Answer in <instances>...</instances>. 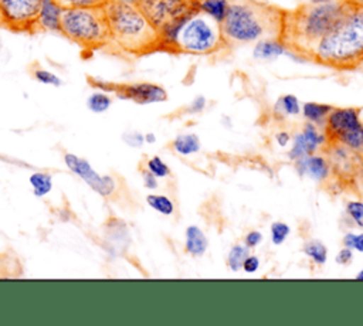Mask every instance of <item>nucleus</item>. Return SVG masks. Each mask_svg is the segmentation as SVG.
<instances>
[{
    "mask_svg": "<svg viewBox=\"0 0 363 326\" xmlns=\"http://www.w3.org/2000/svg\"><path fill=\"white\" fill-rule=\"evenodd\" d=\"M346 7L345 0H335L328 3L309 1L292 10H284L278 40L288 54L303 61H312L316 45L336 26Z\"/></svg>",
    "mask_w": 363,
    "mask_h": 326,
    "instance_id": "f257e3e1",
    "label": "nucleus"
},
{
    "mask_svg": "<svg viewBox=\"0 0 363 326\" xmlns=\"http://www.w3.org/2000/svg\"><path fill=\"white\" fill-rule=\"evenodd\" d=\"M159 51L190 55H210L228 48L221 26L199 9L197 0L191 10L166 24L159 31Z\"/></svg>",
    "mask_w": 363,
    "mask_h": 326,
    "instance_id": "f03ea898",
    "label": "nucleus"
},
{
    "mask_svg": "<svg viewBox=\"0 0 363 326\" xmlns=\"http://www.w3.org/2000/svg\"><path fill=\"white\" fill-rule=\"evenodd\" d=\"M284 9L259 0H234L220 23L223 37L230 47L279 38Z\"/></svg>",
    "mask_w": 363,
    "mask_h": 326,
    "instance_id": "7ed1b4c3",
    "label": "nucleus"
},
{
    "mask_svg": "<svg viewBox=\"0 0 363 326\" xmlns=\"http://www.w3.org/2000/svg\"><path fill=\"white\" fill-rule=\"evenodd\" d=\"M312 61L336 71L363 65V7L347 3L340 20L316 45Z\"/></svg>",
    "mask_w": 363,
    "mask_h": 326,
    "instance_id": "20e7f679",
    "label": "nucleus"
},
{
    "mask_svg": "<svg viewBox=\"0 0 363 326\" xmlns=\"http://www.w3.org/2000/svg\"><path fill=\"white\" fill-rule=\"evenodd\" d=\"M109 44L122 52L143 55L159 51V33L135 4L109 0L104 4Z\"/></svg>",
    "mask_w": 363,
    "mask_h": 326,
    "instance_id": "39448f33",
    "label": "nucleus"
},
{
    "mask_svg": "<svg viewBox=\"0 0 363 326\" xmlns=\"http://www.w3.org/2000/svg\"><path fill=\"white\" fill-rule=\"evenodd\" d=\"M60 33L84 50L109 45V30L101 7H68L62 10Z\"/></svg>",
    "mask_w": 363,
    "mask_h": 326,
    "instance_id": "423d86ee",
    "label": "nucleus"
},
{
    "mask_svg": "<svg viewBox=\"0 0 363 326\" xmlns=\"http://www.w3.org/2000/svg\"><path fill=\"white\" fill-rule=\"evenodd\" d=\"M326 143H340L349 149L363 150V122L360 108H332L323 122Z\"/></svg>",
    "mask_w": 363,
    "mask_h": 326,
    "instance_id": "0eeeda50",
    "label": "nucleus"
},
{
    "mask_svg": "<svg viewBox=\"0 0 363 326\" xmlns=\"http://www.w3.org/2000/svg\"><path fill=\"white\" fill-rule=\"evenodd\" d=\"M41 0H0V24L13 31H35Z\"/></svg>",
    "mask_w": 363,
    "mask_h": 326,
    "instance_id": "6e6552de",
    "label": "nucleus"
},
{
    "mask_svg": "<svg viewBox=\"0 0 363 326\" xmlns=\"http://www.w3.org/2000/svg\"><path fill=\"white\" fill-rule=\"evenodd\" d=\"M64 163L68 170L79 177L91 190L102 197H111L116 191V181L111 174H99L92 164L75 153H64Z\"/></svg>",
    "mask_w": 363,
    "mask_h": 326,
    "instance_id": "1a4fd4ad",
    "label": "nucleus"
},
{
    "mask_svg": "<svg viewBox=\"0 0 363 326\" xmlns=\"http://www.w3.org/2000/svg\"><path fill=\"white\" fill-rule=\"evenodd\" d=\"M194 4V0H140L138 7L159 31L166 24L186 16Z\"/></svg>",
    "mask_w": 363,
    "mask_h": 326,
    "instance_id": "9d476101",
    "label": "nucleus"
},
{
    "mask_svg": "<svg viewBox=\"0 0 363 326\" xmlns=\"http://www.w3.org/2000/svg\"><path fill=\"white\" fill-rule=\"evenodd\" d=\"M111 92L121 99H128L139 105L159 103L167 99V92L163 86L153 82H132V84H112Z\"/></svg>",
    "mask_w": 363,
    "mask_h": 326,
    "instance_id": "9b49d317",
    "label": "nucleus"
},
{
    "mask_svg": "<svg viewBox=\"0 0 363 326\" xmlns=\"http://www.w3.org/2000/svg\"><path fill=\"white\" fill-rule=\"evenodd\" d=\"M325 143L326 137L323 130H320L318 125L306 120L302 125V129L294 135L292 147L288 152V157L295 162L296 159L316 153V150L322 149Z\"/></svg>",
    "mask_w": 363,
    "mask_h": 326,
    "instance_id": "f8f14e48",
    "label": "nucleus"
},
{
    "mask_svg": "<svg viewBox=\"0 0 363 326\" xmlns=\"http://www.w3.org/2000/svg\"><path fill=\"white\" fill-rule=\"evenodd\" d=\"M295 170L302 177H311L315 181H326L332 172L328 159L323 154H308L295 160Z\"/></svg>",
    "mask_w": 363,
    "mask_h": 326,
    "instance_id": "ddd939ff",
    "label": "nucleus"
},
{
    "mask_svg": "<svg viewBox=\"0 0 363 326\" xmlns=\"http://www.w3.org/2000/svg\"><path fill=\"white\" fill-rule=\"evenodd\" d=\"M62 7L55 0H41V6L38 10L35 30L60 33Z\"/></svg>",
    "mask_w": 363,
    "mask_h": 326,
    "instance_id": "4468645a",
    "label": "nucleus"
},
{
    "mask_svg": "<svg viewBox=\"0 0 363 326\" xmlns=\"http://www.w3.org/2000/svg\"><path fill=\"white\" fill-rule=\"evenodd\" d=\"M208 240L204 231L197 225H189L184 231V251L193 257L200 258L207 252Z\"/></svg>",
    "mask_w": 363,
    "mask_h": 326,
    "instance_id": "2eb2a0df",
    "label": "nucleus"
},
{
    "mask_svg": "<svg viewBox=\"0 0 363 326\" xmlns=\"http://www.w3.org/2000/svg\"><path fill=\"white\" fill-rule=\"evenodd\" d=\"M286 50L278 38H264L255 43L254 57L258 60H271L285 54Z\"/></svg>",
    "mask_w": 363,
    "mask_h": 326,
    "instance_id": "dca6fc26",
    "label": "nucleus"
},
{
    "mask_svg": "<svg viewBox=\"0 0 363 326\" xmlns=\"http://www.w3.org/2000/svg\"><path fill=\"white\" fill-rule=\"evenodd\" d=\"M201 142L196 133L177 135L172 142V149L180 156H190L200 150Z\"/></svg>",
    "mask_w": 363,
    "mask_h": 326,
    "instance_id": "f3484780",
    "label": "nucleus"
},
{
    "mask_svg": "<svg viewBox=\"0 0 363 326\" xmlns=\"http://www.w3.org/2000/svg\"><path fill=\"white\" fill-rule=\"evenodd\" d=\"M105 235L112 248H119L118 244L123 245L125 240H129L126 224L119 218H111L105 224Z\"/></svg>",
    "mask_w": 363,
    "mask_h": 326,
    "instance_id": "a211bd4d",
    "label": "nucleus"
},
{
    "mask_svg": "<svg viewBox=\"0 0 363 326\" xmlns=\"http://www.w3.org/2000/svg\"><path fill=\"white\" fill-rule=\"evenodd\" d=\"M332 105L328 103H319V102H305L302 105V116L305 120L312 122L318 126H322L326 116L329 115V112L332 111Z\"/></svg>",
    "mask_w": 363,
    "mask_h": 326,
    "instance_id": "6ab92c4d",
    "label": "nucleus"
},
{
    "mask_svg": "<svg viewBox=\"0 0 363 326\" xmlns=\"http://www.w3.org/2000/svg\"><path fill=\"white\" fill-rule=\"evenodd\" d=\"M274 113L277 118H288V116H296L301 113V105L295 95L285 94L278 98V101L274 105Z\"/></svg>",
    "mask_w": 363,
    "mask_h": 326,
    "instance_id": "aec40b11",
    "label": "nucleus"
},
{
    "mask_svg": "<svg viewBox=\"0 0 363 326\" xmlns=\"http://www.w3.org/2000/svg\"><path fill=\"white\" fill-rule=\"evenodd\" d=\"M31 191L35 197H45L52 190V176L47 172H34L28 177Z\"/></svg>",
    "mask_w": 363,
    "mask_h": 326,
    "instance_id": "412c9836",
    "label": "nucleus"
},
{
    "mask_svg": "<svg viewBox=\"0 0 363 326\" xmlns=\"http://www.w3.org/2000/svg\"><path fill=\"white\" fill-rule=\"evenodd\" d=\"M302 251L315 265L322 266L328 261V247L320 240H308L303 244Z\"/></svg>",
    "mask_w": 363,
    "mask_h": 326,
    "instance_id": "4be33fe9",
    "label": "nucleus"
},
{
    "mask_svg": "<svg viewBox=\"0 0 363 326\" xmlns=\"http://www.w3.org/2000/svg\"><path fill=\"white\" fill-rule=\"evenodd\" d=\"M111 105H112V98H111L109 92L102 91V89L94 91L86 98V108L92 113H104L111 108Z\"/></svg>",
    "mask_w": 363,
    "mask_h": 326,
    "instance_id": "5701e85b",
    "label": "nucleus"
},
{
    "mask_svg": "<svg viewBox=\"0 0 363 326\" xmlns=\"http://www.w3.org/2000/svg\"><path fill=\"white\" fill-rule=\"evenodd\" d=\"M199 9L213 17L216 21L221 23L227 9H228V0H197Z\"/></svg>",
    "mask_w": 363,
    "mask_h": 326,
    "instance_id": "b1692460",
    "label": "nucleus"
},
{
    "mask_svg": "<svg viewBox=\"0 0 363 326\" xmlns=\"http://www.w3.org/2000/svg\"><path fill=\"white\" fill-rule=\"evenodd\" d=\"M248 254H250V248L245 244H234L225 257L227 268L233 272L240 271L242 268V262Z\"/></svg>",
    "mask_w": 363,
    "mask_h": 326,
    "instance_id": "393cba45",
    "label": "nucleus"
},
{
    "mask_svg": "<svg viewBox=\"0 0 363 326\" xmlns=\"http://www.w3.org/2000/svg\"><path fill=\"white\" fill-rule=\"evenodd\" d=\"M146 203L152 210L157 211L162 215H172L174 213L173 200L164 194L150 193L146 196Z\"/></svg>",
    "mask_w": 363,
    "mask_h": 326,
    "instance_id": "a878e982",
    "label": "nucleus"
},
{
    "mask_svg": "<svg viewBox=\"0 0 363 326\" xmlns=\"http://www.w3.org/2000/svg\"><path fill=\"white\" fill-rule=\"evenodd\" d=\"M145 169H147L153 176H156L157 179H164L170 176V167L166 162H163L159 156H152L146 160L145 163Z\"/></svg>",
    "mask_w": 363,
    "mask_h": 326,
    "instance_id": "bb28decb",
    "label": "nucleus"
},
{
    "mask_svg": "<svg viewBox=\"0 0 363 326\" xmlns=\"http://www.w3.org/2000/svg\"><path fill=\"white\" fill-rule=\"evenodd\" d=\"M291 232V228L284 221H274L269 227V234H271V241L274 245H281L285 242Z\"/></svg>",
    "mask_w": 363,
    "mask_h": 326,
    "instance_id": "cd10ccee",
    "label": "nucleus"
},
{
    "mask_svg": "<svg viewBox=\"0 0 363 326\" xmlns=\"http://www.w3.org/2000/svg\"><path fill=\"white\" fill-rule=\"evenodd\" d=\"M33 77L40 82V84H44V85H50V86H60L62 84L61 78L50 71V69H45V68H35L33 71Z\"/></svg>",
    "mask_w": 363,
    "mask_h": 326,
    "instance_id": "c85d7f7f",
    "label": "nucleus"
},
{
    "mask_svg": "<svg viewBox=\"0 0 363 326\" xmlns=\"http://www.w3.org/2000/svg\"><path fill=\"white\" fill-rule=\"evenodd\" d=\"M346 214L356 227L363 230V201H349L346 204Z\"/></svg>",
    "mask_w": 363,
    "mask_h": 326,
    "instance_id": "c756f323",
    "label": "nucleus"
},
{
    "mask_svg": "<svg viewBox=\"0 0 363 326\" xmlns=\"http://www.w3.org/2000/svg\"><path fill=\"white\" fill-rule=\"evenodd\" d=\"M342 244L353 251L363 252V232H346L342 238Z\"/></svg>",
    "mask_w": 363,
    "mask_h": 326,
    "instance_id": "7c9ffc66",
    "label": "nucleus"
},
{
    "mask_svg": "<svg viewBox=\"0 0 363 326\" xmlns=\"http://www.w3.org/2000/svg\"><path fill=\"white\" fill-rule=\"evenodd\" d=\"M62 9L68 7H101L109 0H55Z\"/></svg>",
    "mask_w": 363,
    "mask_h": 326,
    "instance_id": "2f4dec72",
    "label": "nucleus"
},
{
    "mask_svg": "<svg viewBox=\"0 0 363 326\" xmlns=\"http://www.w3.org/2000/svg\"><path fill=\"white\" fill-rule=\"evenodd\" d=\"M122 140L130 147H142L145 145V136L140 132H125Z\"/></svg>",
    "mask_w": 363,
    "mask_h": 326,
    "instance_id": "473e14b6",
    "label": "nucleus"
},
{
    "mask_svg": "<svg viewBox=\"0 0 363 326\" xmlns=\"http://www.w3.org/2000/svg\"><path fill=\"white\" fill-rule=\"evenodd\" d=\"M140 176H142V183L147 190H156L159 186L157 177L153 176L147 169L140 167Z\"/></svg>",
    "mask_w": 363,
    "mask_h": 326,
    "instance_id": "72a5a7b5",
    "label": "nucleus"
},
{
    "mask_svg": "<svg viewBox=\"0 0 363 326\" xmlns=\"http://www.w3.org/2000/svg\"><path fill=\"white\" fill-rule=\"evenodd\" d=\"M261 242H262V234H261V231H258V230H251V231H248V232L244 235V244H245L250 249L258 247Z\"/></svg>",
    "mask_w": 363,
    "mask_h": 326,
    "instance_id": "f704fd0d",
    "label": "nucleus"
},
{
    "mask_svg": "<svg viewBox=\"0 0 363 326\" xmlns=\"http://www.w3.org/2000/svg\"><path fill=\"white\" fill-rule=\"evenodd\" d=\"M259 265H261L259 258L257 255L248 254L247 258L242 262V268L241 269H244V272H247V274H254V272H257L259 269Z\"/></svg>",
    "mask_w": 363,
    "mask_h": 326,
    "instance_id": "c9c22d12",
    "label": "nucleus"
},
{
    "mask_svg": "<svg viewBox=\"0 0 363 326\" xmlns=\"http://www.w3.org/2000/svg\"><path fill=\"white\" fill-rule=\"evenodd\" d=\"M335 261H336V264L343 265V266L352 264V261H353V249H350V248H347V247L340 248V249L337 251L336 257H335Z\"/></svg>",
    "mask_w": 363,
    "mask_h": 326,
    "instance_id": "e433bc0d",
    "label": "nucleus"
},
{
    "mask_svg": "<svg viewBox=\"0 0 363 326\" xmlns=\"http://www.w3.org/2000/svg\"><path fill=\"white\" fill-rule=\"evenodd\" d=\"M204 108H206V98L200 95V96H196L193 102L189 105V112L197 113V112H201Z\"/></svg>",
    "mask_w": 363,
    "mask_h": 326,
    "instance_id": "4c0bfd02",
    "label": "nucleus"
},
{
    "mask_svg": "<svg viewBox=\"0 0 363 326\" xmlns=\"http://www.w3.org/2000/svg\"><path fill=\"white\" fill-rule=\"evenodd\" d=\"M275 139H277V142H278L279 146L285 147V146L289 143V140H291V135H289V132H286V130H281V132H278V133L275 135Z\"/></svg>",
    "mask_w": 363,
    "mask_h": 326,
    "instance_id": "58836bf2",
    "label": "nucleus"
},
{
    "mask_svg": "<svg viewBox=\"0 0 363 326\" xmlns=\"http://www.w3.org/2000/svg\"><path fill=\"white\" fill-rule=\"evenodd\" d=\"M143 136H145V143H147V145H152V143L156 142V136H155V133H152V132H147V133H145Z\"/></svg>",
    "mask_w": 363,
    "mask_h": 326,
    "instance_id": "ea45409f",
    "label": "nucleus"
},
{
    "mask_svg": "<svg viewBox=\"0 0 363 326\" xmlns=\"http://www.w3.org/2000/svg\"><path fill=\"white\" fill-rule=\"evenodd\" d=\"M113 1H119V3H126V4H135V6H138L140 0H113Z\"/></svg>",
    "mask_w": 363,
    "mask_h": 326,
    "instance_id": "a19ab883",
    "label": "nucleus"
},
{
    "mask_svg": "<svg viewBox=\"0 0 363 326\" xmlns=\"http://www.w3.org/2000/svg\"><path fill=\"white\" fill-rule=\"evenodd\" d=\"M346 3H350V4H354V6H360L363 7V0H345Z\"/></svg>",
    "mask_w": 363,
    "mask_h": 326,
    "instance_id": "79ce46f5",
    "label": "nucleus"
},
{
    "mask_svg": "<svg viewBox=\"0 0 363 326\" xmlns=\"http://www.w3.org/2000/svg\"><path fill=\"white\" fill-rule=\"evenodd\" d=\"M354 278H356V279H359V281H363V268L360 269V272H357V274H356V276H354Z\"/></svg>",
    "mask_w": 363,
    "mask_h": 326,
    "instance_id": "37998d69",
    "label": "nucleus"
},
{
    "mask_svg": "<svg viewBox=\"0 0 363 326\" xmlns=\"http://www.w3.org/2000/svg\"><path fill=\"white\" fill-rule=\"evenodd\" d=\"M1 264H3V258L0 257V266H1Z\"/></svg>",
    "mask_w": 363,
    "mask_h": 326,
    "instance_id": "c03bdc74",
    "label": "nucleus"
},
{
    "mask_svg": "<svg viewBox=\"0 0 363 326\" xmlns=\"http://www.w3.org/2000/svg\"><path fill=\"white\" fill-rule=\"evenodd\" d=\"M233 1H234V0H233Z\"/></svg>",
    "mask_w": 363,
    "mask_h": 326,
    "instance_id": "a18cd8bd",
    "label": "nucleus"
}]
</instances>
